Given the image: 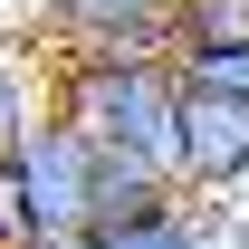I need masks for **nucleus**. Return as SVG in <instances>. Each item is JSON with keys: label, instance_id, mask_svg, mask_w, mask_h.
Segmentation results:
<instances>
[{"label": "nucleus", "instance_id": "1", "mask_svg": "<svg viewBox=\"0 0 249 249\" xmlns=\"http://www.w3.org/2000/svg\"><path fill=\"white\" fill-rule=\"evenodd\" d=\"M173 106H182L173 58H67L58 67V115L96 154L144 163L163 182H173Z\"/></svg>", "mask_w": 249, "mask_h": 249}, {"label": "nucleus", "instance_id": "2", "mask_svg": "<svg viewBox=\"0 0 249 249\" xmlns=\"http://www.w3.org/2000/svg\"><path fill=\"white\" fill-rule=\"evenodd\" d=\"M96 220V144L67 115H38L19 154H0V230L38 249H77Z\"/></svg>", "mask_w": 249, "mask_h": 249}, {"label": "nucleus", "instance_id": "3", "mask_svg": "<svg viewBox=\"0 0 249 249\" xmlns=\"http://www.w3.org/2000/svg\"><path fill=\"white\" fill-rule=\"evenodd\" d=\"M48 58H173V0H38L29 29Z\"/></svg>", "mask_w": 249, "mask_h": 249}, {"label": "nucleus", "instance_id": "4", "mask_svg": "<svg viewBox=\"0 0 249 249\" xmlns=\"http://www.w3.org/2000/svg\"><path fill=\"white\" fill-rule=\"evenodd\" d=\"M173 192L182 201H230L249 192V106L211 87H182L173 106Z\"/></svg>", "mask_w": 249, "mask_h": 249}, {"label": "nucleus", "instance_id": "5", "mask_svg": "<svg viewBox=\"0 0 249 249\" xmlns=\"http://www.w3.org/2000/svg\"><path fill=\"white\" fill-rule=\"evenodd\" d=\"M38 115H58V58L38 38H0V154H19Z\"/></svg>", "mask_w": 249, "mask_h": 249}, {"label": "nucleus", "instance_id": "6", "mask_svg": "<svg viewBox=\"0 0 249 249\" xmlns=\"http://www.w3.org/2000/svg\"><path fill=\"white\" fill-rule=\"evenodd\" d=\"M77 249H201V211L173 192V201H154V211H134V220H96Z\"/></svg>", "mask_w": 249, "mask_h": 249}, {"label": "nucleus", "instance_id": "7", "mask_svg": "<svg viewBox=\"0 0 249 249\" xmlns=\"http://www.w3.org/2000/svg\"><path fill=\"white\" fill-rule=\"evenodd\" d=\"M249 38V0H173V58L182 48H230Z\"/></svg>", "mask_w": 249, "mask_h": 249}, {"label": "nucleus", "instance_id": "8", "mask_svg": "<svg viewBox=\"0 0 249 249\" xmlns=\"http://www.w3.org/2000/svg\"><path fill=\"white\" fill-rule=\"evenodd\" d=\"M173 77H182V87H211V96H240V106H249V38H230V48H182V58H173Z\"/></svg>", "mask_w": 249, "mask_h": 249}, {"label": "nucleus", "instance_id": "9", "mask_svg": "<svg viewBox=\"0 0 249 249\" xmlns=\"http://www.w3.org/2000/svg\"><path fill=\"white\" fill-rule=\"evenodd\" d=\"M0 38H19V19H10V10H0Z\"/></svg>", "mask_w": 249, "mask_h": 249}, {"label": "nucleus", "instance_id": "10", "mask_svg": "<svg viewBox=\"0 0 249 249\" xmlns=\"http://www.w3.org/2000/svg\"><path fill=\"white\" fill-rule=\"evenodd\" d=\"M10 249H38V240H10Z\"/></svg>", "mask_w": 249, "mask_h": 249}, {"label": "nucleus", "instance_id": "11", "mask_svg": "<svg viewBox=\"0 0 249 249\" xmlns=\"http://www.w3.org/2000/svg\"><path fill=\"white\" fill-rule=\"evenodd\" d=\"M0 249H10V230H0Z\"/></svg>", "mask_w": 249, "mask_h": 249}]
</instances>
